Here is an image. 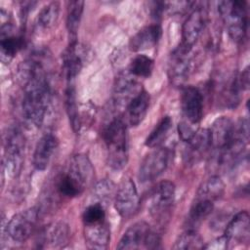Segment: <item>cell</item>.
I'll use <instances>...</instances> for the list:
<instances>
[{
    "label": "cell",
    "instance_id": "cell-19",
    "mask_svg": "<svg viewBox=\"0 0 250 250\" xmlns=\"http://www.w3.org/2000/svg\"><path fill=\"white\" fill-rule=\"evenodd\" d=\"M0 33L1 59L2 61L8 62L22 49L24 38L22 35H16L13 33V25L9 21L2 23Z\"/></svg>",
    "mask_w": 250,
    "mask_h": 250
},
{
    "label": "cell",
    "instance_id": "cell-1",
    "mask_svg": "<svg viewBox=\"0 0 250 250\" xmlns=\"http://www.w3.org/2000/svg\"><path fill=\"white\" fill-rule=\"evenodd\" d=\"M93 176L94 168L87 155L80 153L73 155L69 159L65 171L57 178V190L63 197L78 196L90 184Z\"/></svg>",
    "mask_w": 250,
    "mask_h": 250
},
{
    "label": "cell",
    "instance_id": "cell-12",
    "mask_svg": "<svg viewBox=\"0 0 250 250\" xmlns=\"http://www.w3.org/2000/svg\"><path fill=\"white\" fill-rule=\"evenodd\" d=\"M206 18L207 14L202 7L194 8L191 11L182 27V45L192 48L204 29Z\"/></svg>",
    "mask_w": 250,
    "mask_h": 250
},
{
    "label": "cell",
    "instance_id": "cell-14",
    "mask_svg": "<svg viewBox=\"0 0 250 250\" xmlns=\"http://www.w3.org/2000/svg\"><path fill=\"white\" fill-rule=\"evenodd\" d=\"M128 72V74H121L116 79L113 89V104L116 108L126 107L132 99L143 90L141 85Z\"/></svg>",
    "mask_w": 250,
    "mask_h": 250
},
{
    "label": "cell",
    "instance_id": "cell-30",
    "mask_svg": "<svg viewBox=\"0 0 250 250\" xmlns=\"http://www.w3.org/2000/svg\"><path fill=\"white\" fill-rule=\"evenodd\" d=\"M59 15L60 3L57 1L50 2L40 10L37 18V23L43 29H50L57 23Z\"/></svg>",
    "mask_w": 250,
    "mask_h": 250
},
{
    "label": "cell",
    "instance_id": "cell-3",
    "mask_svg": "<svg viewBox=\"0 0 250 250\" xmlns=\"http://www.w3.org/2000/svg\"><path fill=\"white\" fill-rule=\"evenodd\" d=\"M219 13L227 26L229 35L235 42H241L247 33L248 8L245 1H222Z\"/></svg>",
    "mask_w": 250,
    "mask_h": 250
},
{
    "label": "cell",
    "instance_id": "cell-34",
    "mask_svg": "<svg viewBox=\"0 0 250 250\" xmlns=\"http://www.w3.org/2000/svg\"><path fill=\"white\" fill-rule=\"evenodd\" d=\"M178 131H179L180 138L184 142H187V141H188L192 137V135L194 134V132L196 130L193 129L191 127V125H189V123H188L186 121H182L178 125Z\"/></svg>",
    "mask_w": 250,
    "mask_h": 250
},
{
    "label": "cell",
    "instance_id": "cell-2",
    "mask_svg": "<svg viewBox=\"0 0 250 250\" xmlns=\"http://www.w3.org/2000/svg\"><path fill=\"white\" fill-rule=\"evenodd\" d=\"M106 146L107 164L113 170H121L128 161L127 125L122 117L113 118L103 130Z\"/></svg>",
    "mask_w": 250,
    "mask_h": 250
},
{
    "label": "cell",
    "instance_id": "cell-10",
    "mask_svg": "<svg viewBox=\"0 0 250 250\" xmlns=\"http://www.w3.org/2000/svg\"><path fill=\"white\" fill-rule=\"evenodd\" d=\"M139 195L135 183L125 179L119 185L114 195V207L122 218H129L138 210Z\"/></svg>",
    "mask_w": 250,
    "mask_h": 250
},
{
    "label": "cell",
    "instance_id": "cell-11",
    "mask_svg": "<svg viewBox=\"0 0 250 250\" xmlns=\"http://www.w3.org/2000/svg\"><path fill=\"white\" fill-rule=\"evenodd\" d=\"M181 107L189 124H198L203 115V97L198 88L187 86L181 95Z\"/></svg>",
    "mask_w": 250,
    "mask_h": 250
},
{
    "label": "cell",
    "instance_id": "cell-31",
    "mask_svg": "<svg viewBox=\"0 0 250 250\" xmlns=\"http://www.w3.org/2000/svg\"><path fill=\"white\" fill-rule=\"evenodd\" d=\"M174 249H199L204 248L202 237L193 229H188L180 234L173 246Z\"/></svg>",
    "mask_w": 250,
    "mask_h": 250
},
{
    "label": "cell",
    "instance_id": "cell-18",
    "mask_svg": "<svg viewBox=\"0 0 250 250\" xmlns=\"http://www.w3.org/2000/svg\"><path fill=\"white\" fill-rule=\"evenodd\" d=\"M58 145L59 141L53 134H45L39 139L33 152V166L36 170L43 171L48 167Z\"/></svg>",
    "mask_w": 250,
    "mask_h": 250
},
{
    "label": "cell",
    "instance_id": "cell-27",
    "mask_svg": "<svg viewBox=\"0 0 250 250\" xmlns=\"http://www.w3.org/2000/svg\"><path fill=\"white\" fill-rule=\"evenodd\" d=\"M154 68V62L146 55H137L129 64L128 72L134 77L147 78Z\"/></svg>",
    "mask_w": 250,
    "mask_h": 250
},
{
    "label": "cell",
    "instance_id": "cell-26",
    "mask_svg": "<svg viewBox=\"0 0 250 250\" xmlns=\"http://www.w3.org/2000/svg\"><path fill=\"white\" fill-rule=\"evenodd\" d=\"M83 10H84L83 1L76 0V1H70L68 3L67 14H66V28L70 35L71 41L76 40V35H77V31L81 21Z\"/></svg>",
    "mask_w": 250,
    "mask_h": 250
},
{
    "label": "cell",
    "instance_id": "cell-25",
    "mask_svg": "<svg viewBox=\"0 0 250 250\" xmlns=\"http://www.w3.org/2000/svg\"><path fill=\"white\" fill-rule=\"evenodd\" d=\"M45 241L49 242L52 247L61 248L68 242L69 228L63 222H59L50 227L44 233Z\"/></svg>",
    "mask_w": 250,
    "mask_h": 250
},
{
    "label": "cell",
    "instance_id": "cell-33",
    "mask_svg": "<svg viewBox=\"0 0 250 250\" xmlns=\"http://www.w3.org/2000/svg\"><path fill=\"white\" fill-rule=\"evenodd\" d=\"M115 190V186L114 184L107 179H104L97 183V185L94 188V194L97 198H99L102 203L107 202L112 198Z\"/></svg>",
    "mask_w": 250,
    "mask_h": 250
},
{
    "label": "cell",
    "instance_id": "cell-16",
    "mask_svg": "<svg viewBox=\"0 0 250 250\" xmlns=\"http://www.w3.org/2000/svg\"><path fill=\"white\" fill-rule=\"evenodd\" d=\"M186 143L184 158L188 164H194L211 148L209 130L197 129Z\"/></svg>",
    "mask_w": 250,
    "mask_h": 250
},
{
    "label": "cell",
    "instance_id": "cell-23",
    "mask_svg": "<svg viewBox=\"0 0 250 250\" xmlns=\"http://www.w3.org/2000/svg\"><path fill=\"white\" fill-rule=\"evenodd\" d=\"M225 192V184L220 176L213 175L206 179L198 188L195 197L204 198L215 202Z\"/></svg>",
    "mask_w": 250,
    "mask_h": 250
},
{
    "label": "cell",
    "instance_id": "cell-13",
    "mask_svg": "<svg viewBox=\"0 0 250 250\" xmlns=\"http://www.w3.org/2000/svg\"><path fill=\"white\" fill-rule=\"evenodd\" d=\"M87 52L76 40L70 41L68 47L62 54V69L64 75L71 83L83 67Z\"/></svg>",
    "mask_w": 250,
    "mask_h": 250
},
{
    "label": "cell",
    "instance_id": "cell-21",
    "mask_svg": "<svg viewBox=\"0 0 250 250\" xmlns=\"http://www.w3.org/2000/svg\"><path fill=\"white\" fill-rule=\"evenodd\" d=\"M162 29L159 24L153 23L140 29L129 42L130 49L134 52L153 48L161 37Z\"/></svg>",
    "mask_w": 250,
    "mask_h": 250
},
{
    "label": "cell",
    "instance_id": "cell-8",
    "mask_svg": "<svg viewBox=\"0 0 250 250\" xmlns=\"http://www.w3.org/2000/svg\"><path fill=\"white\" fill-rule=\"evenodd\" d=\"M192 65V56L191 48L180 45L171 54L169 65H168V75L170 81L175 86H181L189 76Z\"/></svg>",
    "mask_w": 250,
    "mask_h": 250
},
{
    "label": "cell",
    "instance_id": "cell-24",
    "mask_svg": "<svg viewBox=\"0 0 250 250\" xmlns=\"http://www.w3.org/2000/svg\"><path fill=\"white\" fill-rule=\"evenodd\" d=\"M64 106L68 116V120L73 132H79L81 128V117L78 110L75 88L71 83H68L64 93Z\"/></svg>",
    "mask_w": 250,
    "mask_h": 250
},
{
    "label": "cell",
    "instance_id": "cell-9",
    "mask_svg": "<svg viewBox=\"0 0 250 250\" xmlns=\"http://www.w3.org/2000/svg\"><path fill=\"white\" fill-rule=\"evenodd\" d=\"M169 158L170 151L167 147H158L149 152L140 165V181L146 183L157 179L166 170Z\"/></svg>",
    "mask_w": 250,
    "mask_h": 250
},
{
    "label": "cell",
    "instance_id": "cell-29",
    "mask_svg": "<svg viewBox=\"0 0 250 250\" xmlns=\"http://www.w3.org/2000/svg\"><path fill=\"white\" fill-rule=\"evenodd\" d=\"M172 127V119L170 116H164L162 119L156 124L153 130L146 139V146L148 147H157L161 145V143L165 140L168 135L169 130Z\"/></svg>",
    "mask_w": 250,
    "mask_h": 250
},
{
    "label": "cell",
    "instance_id": "cell-32",
    "mask_svg": "<svg viewBox=\"0 0 250 250\" xmlns=\"http://www.w3.org/2000/svg\"><path fill=\"white\" fill-rule=\"evenodd\" d=\"M83 225H92L105 221V211L104 204L98 202L88 205L82 214Z\"/></svg>",
    "mask_w": 250,
    "mask_h": 250
},
{
    "label": "cell",
    "instance_id": "cell-20",
    "mask_svg": "<svg viewBox=\"0 0 250 250\" xmlns=\"http://www.w3.org/2000/svg\"><path fill=\"white\" fill-rule=\"evenodd\" d=\"M84 237L85 243L90 249H106L110 240V228L105 221L84 225Z\"/></svg>",
    "mask_w": 250,
    "mask_h": 250
},
{
    "label": "cell",
    "instance_id": "cell-35",
    "mask_svg": "<svg viewBox=\"0 0 250 250\" xmlns=\"http://www.w3.org/2000/svg\"><path fill=\"white\" fill-rule=\"evenodd\" d=\"M229 247V243L225 235L217 238L216 240L210 242L208 245L204 246V248H209V249H226Z\"/></svg>",
    "mask_w": 250,
    "mask_h": 250
},
{
    "label": "cell",
    "instance_id": "cell-17",
    "mask_svg": "<svg viewBox=\"0 0 250 250\" xmlns=\"http://www.w3.org/2000/svg\"><path fill=\"white\" fill-rule=\"evenodd\" d=\"M208 130L210 135L211 148H213L214 152L220 151L224 149L231 140L234 130V123L229 117L222 116L216 119L211 128Z\"/></svg>",
    "mask_w": 250,
    "mask_h": 250
},
{
    "label": "cell",
    "instance_id": "cell-4",
    "mask_svg": "<svg viewBox=\"0 0 250 250\" xmlns=\"http://www.w3.org/2000/svg\"><path fill=\"white\" fill-rule=\"evenodd\" d=\"M3 170L10 176H18L22 168L25 139L18 127L7 128L3 136Z\"/></svg>",
    "mask_w": 250,
    "mask_h": 250
},
{
    "label": "cell",
    "instance_id": "cell-28",
    "mask_svg": "<svg viewBox=\"0 0 250 250\" xmlns=\"http://www.w3.org/2000/svg\"><path fill=\"white\" fill-rule=\"evenodd\" d=\"M214 209V202L204 198L195 197L190 207L188 219L191 225H196L206 219Z\"/></svg>",
    "mask_w": 250,
    "mask_h": 250
},
{
    "label": "cell",
    "instance_id": "cell-5",
    "mask_svg": "<svg viewBox=\"0 0 250 250\" xmlns=\"http://www.w3.org/2000/svg\"><path fill=\"white\" fill-rule=\"evenodd\" d=\"M159 244V235L150 229L147 223L140 221L126 229L117 245V249H156Z\"/></svg>",
    "mask_w": 250,
    "mask_h": 250
},
{
    "label": "cell",
    "instance_id": "cell-22",
    "mask_svg": "<svg viewBox=\"0 0 250 250\" xmlns=\"http://www.w3.org/2000/svg\"><path fill=\"white\" fill-rule=\"evenodd\" d=\"M149 95L144 89L125 107V117L130 126H138L146 117L149 107Z\"/></svg>",
    "mask_w": 250,
    "mask_h": 250
},
{
    "label": "cell",
    "instance_id": "cell-6",
    "mask_svg": "<svg viewBox=\"0 0 250 250\" xmlns=\"http://www.w3.org/2000/svg\"><path fill=\"white\" fill-rule=\"evenodd\" d=\"M175 185L168 180L161 181L154 187L148 201V211L154 220L165 223L169 218L175 200Z\"/></svg>",
    "mask_w": 250,
    "mask_h": 250
},
{
    "label": "cell",
    "instance_id": "cell-7",
    "mask_svg": "<svg viewBox=\"0 0 250 250\" xmlns=\"http://www.w3.org/2000/svg\"><path fill=\"white\" fill-rule=\"evenodd\" d=\"M39 221V210L31 207L14 215L6 227L7 234L16 242H25L35 231Z\"/></svg>",
    "mask_w": 250,
    "mask_h": 250
},
{
    "label": "cell",
    "instance_id": "cell-15",
    "mask_svg": "<svg viewBox=\"0 0 250 250\" xmlns=\"http://www.w3.org/2000/svg\"><path fill=\"white\" fill-rule=\"evenodd\" d=\"M224 235L229 244H248L250 239V223L248 212L240 211L234 215L228 223Z\"/></svg>",
    "mask_w": 250,
    "mask_h": 250
},
{
    "label": "cell",
    "instance_id": "cell-36",
    "mask_svg": "<svg viewBox=\"0 0 250 250\" xmlns=\"http://www.w3.org/2000/svg\"><path fill=\"white\" fill-rule=\"evenodd\" d=\"M238 79H239V82H240V85L242 87L243 90H246L249 86V68L246 67L242 73L238 76Z\"/></svg>",
    "mask_w": 250,
    "mask_h": 250
}]
</instances>
